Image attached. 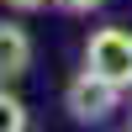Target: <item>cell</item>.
<instances>
[{
  "label": "cell",
  "instance_id": "1",
  "mask_svg": "<svg viewBox=\"0 0 132 132\" xmlns=\"http://www.w3.org/2000/svg\"><path fill=\"white\" fill-rule=\"evenodd\" d=\"M85 69L101 74L116 90H132V32L127 27H95L85 42Z\"/></svg>",
  "mask_w": 132,
  "mask_h": 132
},
{
  "label": "cell",
  "instance_id": "2",
  "mask_svg": "<svg viewBox=\"0 0 132 132\" xmlns=\"http://www.w3.org/2000/svg\"><path fill=\"white\" fill-rule=\"evenodd\" d=\"M116 101H122V90L106 85L101 74H90V69H79L69 79V90H63V111H69L74 122H106V116L116 111Z\"/></svg>",
  "mask_w": 132,
  "mask_h": 132
},
{
  "label": "cell",
  "instance_id": "3",
  "mask_svg": "<svg viewBox=\"0 0 132 132\" xmlns=\"http://www.w3.org/2000/svg\"><path fill=\"white\" fill-rule=\"evenodd\" d=\"M27 69H32V37H27V27L0 21V85L21 79Z\"/></svg>",
  "mask_w": 132,
  "mask_h": 132
},
{
  "label": "cell",
  "instance_id": "4",
  "mask_svg": "<svg viewBox=\"0 0 132 132\" xmlns=\"http://www.w3.org/2000/svg\"><path fill=\"white\" fill-rule=\"evenodd\" d=\"M0 132H27V106H21V95H11L5 85H0Z\"/></svg>",
  "mask_w": 132,
  "mask_h": 132
},
{
  "label": "cell",
  "instance_id": "5",
  "mask_svg": "<svg viewBox=\"0 0 132 132\" xmlns=\"http://www.w3.org/2000/svg\"><path fill=\"white\" fill-rule=\"evenodd\" d=\"M63 11H95V5H106V0H58Z\"/></svg>",
  "mask_w": 132,
  "mask_h": 132
},
{
  "label": "cell",
  "instance_id": "6",
  "mask_svg": "<svg viewBox=\"0 0 132 132\" xmlns=\"http://www.w3.org/2000/svg\"><path fill=\"white\" fill-rule=\"evenodd\" d=\"M11 11H37V5H48V0H5Z\"/></svg>",
  "mask_w": 132,
  "mask_h": 132
},
{
  "label": "cell",
  "instance_id": "7",
  "mask_svg": "<svg viewBox=\"0 0 132 132\" xmlns=\"http://www.w3.org/2000/svg\"><path fill=\"white\" fill-rule=\"evenodd\" d=\"M127 132H132V127H127Z\"/></svg>",
  "mask_w": 132,
  "mask_h": 132
}]
</instances>
